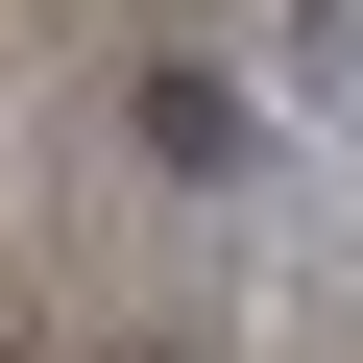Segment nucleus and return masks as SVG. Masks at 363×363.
<instances>
[{
    "mask_svg": "<svg viewBox=\"0 0 363 363\" xmlns=\"http://www.w3.org/2000/svg\"><path fill=\"white\" fill-rule=\"evenodd\" d=\"M145 145L169 169H194V194H315V145L242 97V73H145Z\"/></svg>",
    "mask_w": 363,
    "mask_h": 363,
    "instance_id": "f257e3e1",
    "label": "nucleus"
},
{
    "mask_svg": "<svg viewBox=\"0 0 363 363\" xmlns=\"http://www.w3.org/2000/svg\"><path fill=\"white\" fill-rule=\"evenodd\" d=\"M267 73H291L315 121H363V0H267Z\"/></svg>",
    "mask_w": 363,
    "mask_h": 363,
    "instance_id": "f03ea898",
    "label": "nucleus"
},
{
    "mask_svg": "<svg viewBox=\"0 0 363 363\" xmlns=\"http://www.w3.org/2000/svg\"><path fill=\"white\" fill-rule=\"evenodd\" d=\"M145 363H194V339H145Z\"/></svg>",
    "mask_w": 363,
    "mask_h": 363,
    "instance_id": "7ed1b4c3",
    "label": "nucleus"
}]
</instances>
